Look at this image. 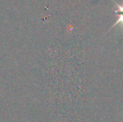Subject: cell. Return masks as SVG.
<instances>
[{"mask_svg":"<svg viewBox=\"0 0 123 122\" xmlns=\"http://www.w3.org/2000/svg\"><path fill=\"white\" fill-rule=\"evenodd\" d=\"M115 4H116V6H117V10L115 12V13L118 14V19H117V22L112 26L111 29H112L116 25L120 24V27L123 29V4L120 5V4H118L116 2H115Z\"/></svg>","mask_w":123,"mask_h":122,"instance_id":"obj_1","label":"cell"}]
</instances>
